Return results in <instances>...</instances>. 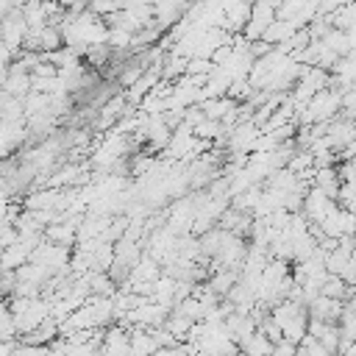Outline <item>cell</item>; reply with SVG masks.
I'll return each instance as SVG.
<instances>
[{
    "mask_svg": "<svg viewBox=\"0 0 356 356\" xmlns=\"http://www.w3.org/2000/svg\"><path fill=\"white\" fill-rule=\"evenodd\" d=\"M298 31V25L292 22V19H281V17H275L270 25H267V31H264V42H270V44H281V42H286L292 33Z\"/></svg>",
    "mask_w": 356,
    "mask_h": 356,
    "instance_id": "obj_5",
    "label": "cell"
},
{
    "mask_svg": "<svg viewBox=\"0 0 356 356\" xmlns=\"http://www.w3.org/2000/svg\"><path fill=\"white\" fill-rule=\"evenodd\" d=\"M314 186H320V189H323L328 197H337V195H339V186H342L339 170H337V167H317Z\"/></svg>",
    "mask_w": 356,
    "mask_h": 356,
    "instance_id": "obj_6",
    "label": "cell"
},
{
    "mask_svg": "<svg viewBox=\"0 0 356 356\" xmlns=\"http://www.w3.org/2000/svg\"><path fill=\"white\" fill-rule=\"evenodd\" d=\"M253 92H256V86L250 83V78H234L228 86V97H234L236 103H245Z\"/></svg>",
    "mask_w": 356,
    "mask_h": 356,
    "instance_id": "obj_10",
    "label": "cell"
},
{
    "mask_svg": "<svg viewBox=\"0 0 356 356\" xmlns=\"http://www.w3.org/2000/svg\"><path fill=\"white\" fill-rule=\"evenodd\" d=\"M245 353H253V356H267V353H275V342L264 334V331H256L245 345H242Z\"/></svg>",
    "mask_w": 356,
    "mask_h": 356,
    "instance_id": "obj_7",
    "label": "cell"
},
{
    "mask_svg": "<svg viewBox=\"0 0 356 356\" xmlns=\"http://www.w3.org/2000/svg\"><path fill=\"white\" fill-rule=\"evenodd\" d=\"M331 350L323 345V339L320 337H314V334H306L300 342H298V356H328Z\"/></svg>",
    "mask_w": 356,
    "mask_h": 356,
    "instance_id": "obj_9",
    "label": "cell"
},
{
    "mask_svg": "<svg viewBox=\"0 0 356 356\" xmlns=\"http://www.w3.org/2000/svg\"><path fill=\"white\" fill-rule=\"evenodd\" d=\"M28 28H31V25H28L22 8H14L11 14L3 17V42L11 44V47H17V50H22L25 36H28Z\"/></svg>",
    "mask_w": 356,
    "mask_h": 356,
    "instance_id": "obj_1",
    "label": "cell"
},
{
    "mask_svg": "<svg viewBox=\"0 0 356 356\" xmlns=\"http://www.w3.org/2000/svg\"><path fill=\"white\" fill-rule=\"evenodd\" d=\"M22 14H25L31 28L47 25V6H44V0H25L22 3Z\"/></svg>",
    "mask_w": 356,
    "mask_h": 356,
    "instance_id": "obj_8",
    "label": "cell"
},
{
    "mask_svg": "<svg viewBox=\"0 0 356 356\" xmlns=\"http://www.w3.org/2000/svg\"><path fill=\"white\" fill-rule=\"evenodd\" d=\"M200 106H203V111H206V117H211V120H225L239 103L234 100V97H228V95H220V97H209V100H200Z\"/></svg>",
    "mask_w": 356,
    "mask_h": 356,
    "instance_id": "obj_4",
    "label": "cell"
},
{
    "mask_svg": "<svg viewBox=\"0 0 356 356\" xmlns=\"http://www.w3.org/2000/svg\"><path fill=\"white\" fill-rule=\"evenodd\" d=\"M108 44H111V50H131V44H134V31L111 28V33H108Z\"/></svg>",
    "mask_w": 356,
    "mask_h": 356,
    "instance_id": "obj_11",
    "label": "cell"
},
{
    "mask_svg": "<svg viewBox=\"0 0 356 356\" xmlns=\"http://www.w3.org/2000/svg\"><path fill=\"white\" fill-rule=\"evenodd\" d=\"M342 312H345V300L323 295V292L309 303V317H320V320H328V323H339Z\"/></svg>",
    "mask_w": 356,
    "mask_h": 356,
    "instance_id": "obj_2",
    "label": "cell"
},
{
    "mask_svg": "<svg viewBox=\"0 0 356 356\" xmlns=\"http://www.w3.org/2000/svg\"><path fill=\"white\" fill-rule=\"evenodd\" d=\"M298 353V342H292V339H278L275 342V356H295Z\"/></svg>",
    "mask_w": 356,
    "mask_h": 356,
    "instance_id": "obj_12",
    "label": "cell"
},
{
    "mask_svg": "<svg viewBox=\"0 0 356 356\" xmlns=\"http://www.w3.org/2000/svg\"><path fill=\"white\" fill-rule=\"evenodd\" d=\"M250 14H253V3L250 0H234L231 6H225V22H222V28L231 31V33H242L245 25H248V19H250Z\"/></svg>",
    "mask_w": 356,
    "mask_h": 356,
    "instance_id": "obj_3",
    "label": "cell"
},
{
    "mask_svg": "<svg viewBox=\"0 0 356 356\" xmlns=\"http://www.w3.org/2000/svg\"><path fill=\"white\" fill-rule=\"evenodd\" d=\"M348 161H350V164H353V167H356V156H353V159H348Z\"/></svg>",
    "mask_w": 356,
    "mask_h": 356,
    "instance_id": "obj_13",
    "label": "cell"
}]
</instances>
